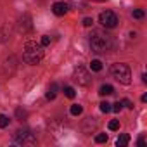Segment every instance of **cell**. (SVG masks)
Segmentation results:
<instances>
[{
  "instance_id": "ffe728a7",
  "label": "cell",
  "mask_w": 147,
  "mask_h": 147,
  "mask_svg": "<svg viewBox=\"0 0 147 147\" xmlns=\"http://www.w3.org/2000/svg\"><path fill=\"white\" fill-rule=\"evenodd\" d=\"M16 116H18V118H19V119L23 121V119H24V118L28 116V113H26V111H23V109H18V111H16Z\"/></svg>"
},
{
  "instance_id": "8fae6325",
  "label": "cell",
  "mask_w": 147,
  "mask_h": 147,
  "mask_svg": "<svg viewBox=\"0 0 147 147\" xmlns=\"http://www.w3.org/2000/svg\"><path fill=\"white\" fill-rule=\"evenodd\" d=\"M69 111H71V114H73V116H80V114L83 113V107H82L80 104H73Z\"/></svg>"
},
{
  "instance_id": "8992f818",
  "label": "cell",
  "mask_w": 147,
  "mask_h": 147,
  "mask_svg": "<svg viewBox=\"0 0 147 147\" xmlns=\"http://www.w3.org/2000/svg\"><path fill=\"white\" fill-rule=\"evenodd\" d=\"M73 78H75V82H78L80 85H88L92 82L90 73L87 69H83V67H76L75 73H73Z\"/></svg>"
},
{
  "instance_id": "7a4b0ae2",
  "label": "cell",
  "mask_w": 147,
  "mask_h": 147,
  "mask_svg": "<svg viewBox=\"0 0 147 147\" xmlns=\"http://www.w3.org/2000/svg\"><path fill=\"white\" fill-rule=\"evenodd\" d=\"M23 59H24L28 64L36 66V64L43 59V47H42L40 43H36V42H26Z\"/></svg>"
},
{
  "instance_id": "3957f363",
  "label": "cell",
  "mask_w": 147,
  "mask_h": 147,
  "mask_svg": "<svg viewBox=\"0 0 147 147\" xmlns=\"http://www.w3.org/2000/svg\"><path fill=\"white\" fill-rule=\"evenodd\" d=\"M111 75H113V78H116V80H118L119 83H123V85H130V83H131V71H130V67H128L126 64H123V62L113 64Z\"/></svg>"
},
{
  "instance_id": "9c48e42d",
  "label": "cell",
  "mask_w": 147,
  "mask_h": 147,
  "mask_svg": "<svg viewBox=\"0 0 147 147\" xmlns=\"http://www.w3.org/2000/svg\"><path fill=\"white\" fill-rule=\"evenodd\" d=\"M55 95H57V83H52V85L49 87L47 99H49V100H54V99H55Z\"/></svg>"
},
{
  "instance_id": "7402d4cb",
  "label": "cell",
  "mask_w": 147,
  "mask_h": 147,
  "mask_svg": "<svg viewBox=\"0 0 147 147\" xmlns=\"http://www.w3.org/2000/svg\"><path fill=\"white\" fill-rule=\"evenodd\" d=\"M121 104H123L125 107H128V109H133V104H131V100H130V99H123V100H121Z\"/></svg>"
},
{
  "instance_id": "5b68a950",
  "label": "cell",
  "mask_w": 147,
  "mask_h": 147,
  "mask_svg": "<svg viewBox=\"0 0 147 147\" xmlns=\"http://www.w3.org/2000/svg\"><path fill=\"white\" fill-rule=\"evenodd\" d=\"M14 144H18V145H35L36 138L30 131H18L14 135Z\"/></svg>"
},
{
  "instance_id": "cb8c5ba5",
  "label": "cell",
  "mask_w": 147,
  "mask_h": 147,
  "mask_svg": "<svg viewBox=\"0 0 147 147\" xmlns=\"http://www.w3.org/2000/svg\"><path fill=\"white\" fill-rule=\"evenodd\" d=\"M138 145H145V138H144V137L138 138Z\"/></svg>"
},
{
  "instance_id": "4fadbf2b",
  "label": "cell",
  "mask_w": 147,
  "mask_h": 147,
  "mask_svg": "<svg viewBox=\"0 0 147 147\" xmlns=\"http://www.w3.org/2000/svg\"><path fill=\"white\" fill-rule=\"evenodd\" d=\"M64 95H66L67 99H75L76 92H75V88H73V87H66V88H64Z\"/></svg>"
},
{
  "instance_id": "277c9868",
  "label": "cell",
  "mask_w": 147,
  "mask_h": 147,
  "mask_svg": "<svg viewBox=\"0 0 147 147\" xmlns=\"http://www.w3.org/2000/svg\"><path fill=\"white\" fill-rule=\"evenodd\" d=\"M99 23H100L104 28H116V24H118V16H116L113 11H104V12H100V16H99Z\"/></svg>"
},
{
  "instance_id": "ac0fdd59",
  "label": "cell",
  "mask_w": 147,
  "mask_h": 147,
  "mask_svg": "<svg viewBox=\"0 0 147 147\" xmlns=\"http://www.w3.org/2000/svg\"><path fill=\"white\" fill-rule=\"evenodd\" d=\"M100 111L102 113H111V104L109 102H100Z\"/></svg>"
},
{
  "instance_id": "6da1fadb",
  "label": "cell",
  "mask_w": 147,
  "mask_h": 147,
  "mask_svg": "<svg viewBox=\"0 0 147 147\" xmlns=\"http://www.w3.org/2000/svg\"><path fill=\"white\" fill-rule=\"evenodd\" d=\"M90 47L94 52L97 54H106L111 50L113 47V40L107 33H102V31H94L90 35Z\"/></svg>"
},
{
  "instance_id": "2e32d148",
  "label": "cell",
  "mask_w": 147,
  "mask_h": 147,
  "mask_svg": "<svg viewBox=\"0 0 147 147\" xmlns=\"http://www.w3.org/2000/svg\"><path fill=\"white\" fill-rule=\"evenodd\" d=\"M131 16H133L135 19H142V18H144L145 14H144V11H142V9H135V11L131 12Z\"/></svg>"
},
{
  "instance_id": "d6986e66",
  "label": "cell",
  "mask_w": 147,
  "mask_h": 147,
  "mask_svg": "<svg viewBox=\"0 0 147 147\" xmlns=\"http://www.w3.org/2000/svg\"><path fill=\"white\" fill-rule=\"evenodd\" d=\"M121 109H123V104H121L119 100H118L116 104H111V111H116V113H119Z\"/></svg>"
},
{
  "instance_id": "7c38bea8",
  "label": "cell",
  "mask_w": 147,
  "mask_h": 147,
  "mask_svg": "<svg viewBox=\"0 0 147 147\" xmlns=\"http://www.w3.org/2000/svg\"><path fill=\"white\" fill-rule=\"evenodd\" d=\"M90 69H92V71H100V69H102V62H100L99 59H94V61L90 62Z\"/></svg>"
},
{
  "instance_id": "30bf717a",
  "label": "cell",
  "mask_w": 147,
  "mask_h": 147,
  "mask_svg": "<svg viewBox=\"0 0 147 147\" xmlns=\"http://www.w3.org/2000/svg\"><path fill=\"white\" fill-rule=\"evenodd\" d=\"M111 94H114V88L111 87V85H102L100 88H99V95H111Z\"/></svg>"
},
{
  "instance_id": "9a60e30c",
  "label": "cell",
  "mask_w": 147,
  "mask_h": 147,
  "mask_svg": "<svg viewBox=\"0 0 147 147\" xmlns=\"http://www.w3.org/2000/svg\"><path fill=\"white\" fill-rule=\"evenodd\" d=\"M109 130H111V131H116V130H119V121H118V119H113V121H109Z\"/></svg>"
},
{
  "instance_id": "52a82bcc",
  "label": "cell",
  "mask_w": 147,
  "mask_h": 147,
  "mask_svg": "<svg viewBox=\"0 0 147 147\" xmlns=\"http://www.w3.org/2000/svg\"><path fill=\"white\" fill-rule=\"evenodd\" d=\"M67 11H69V5L66 2H55L52 5V12L55 16H64V14H67Z\"/></svg>"
},
{
  "instance_id": "5bb4252c",
  "label": "cell",
  "mask_w": 147,
  "mask_h": 147,
  "mask_svg": "<svg viewBox=\"0 0 147 147\" xmlns=\"http://www.w3.org/2000/svg\"><path fill=\"white\" fill-rule=\"evenodd\" d=\"M9 118L5 116V114H0V128H5V126H9Z\"/></svg>"
},
{
  "instance_id": "44dd1931",
  "label": "cell",
  "mask_w": 147,
  "mask_h": 147,
  "mask_svg": "<svg viewBox=\"0 0 147 147\" xmlns=\"http://www.w3.org/2000/svg\"><path fill=\"white\" fill-rule=\"evenodd\" d=\"M42 47H47V45H50V36H47V35H43L42 36V43H40Z\"/></svg>"
},
{
  "instance_id": "603a6c76",
  "label": "cell",
  "mask_w": 147,
  "mask_h": 147,
  "mask_svg": "<svg viewBox=\"0 0 147 147\" xmlns=\"http://www.w3.org/2000/svg\"><path fill=\"white\" fill-rule=\"evenodd\" d=\"M92 24H94V19H92V18H85V19H83V26H87V28H90Z\"/></svg>"
},
{
  "instance_id": "e0dca14e",
  "label": "cell",
  "mask_w": 147,
  "mask_h": 147,
  "mask_svg": "<svg viewBox=\"0 0 147 147\" xmlns=\"http://www.w3.org/2000/svg\"><path fill=\"white\" fill-rule=\"evenodd\" d=\"M95 142H97V144H104V142H107V135H106V133H99V135L95 137Z\"/></svg>"
},
{
  "instance_id": "ba28073f",
  "label": "cell",
  "mask_w": 147,
  "mask_h": 147,
  "mask_svg": "<svg viewBox=\"0 0 147 147\" xmlns=\"http://www.w3.org/2000/svg\"><path fill=\"white\" fill-rule=\"evenodd\" d=\"M128 144H130V137H128L126 133L119 135L118 140H116V145H118V147H125V145H128Z\"/></svg>"
},
{
  "instance_id": "d4e9b609",
  "label": "cell",
  "mask_w": 147,
  "mask_h": 147,
  "mask_svg": "<svg viewBox=\"0 0 147 147\" xmlns=\"http://www.w3.org/2000/svg\"><path fill=\"white\" fill-rule=\"evenodd\" d=\"M97 2H104V0H97Z\"/></svg>"
}]
</instances>
